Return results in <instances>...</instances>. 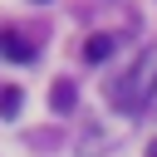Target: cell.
<instances>
[{
  "label": "cell",
  "instance_id": "obj_1",
  "mask_svg": "<svg viewBox=\"0 0 157 157\" xmlns=\"http://www.w3.org/2000/svg\"><path fill=\"white\" fill-rule=\"evenodd\" d=\"M152 93H157V44H147V49L132 59V69H128L123 78H113L108 98H113L118 113H142V108L152 103Z\"/></svg>",
  "mask_w": 157,
  "mask_h": 157
},
{
  "label": "cell",
  "instance_id": "obj_2",
  "mask_svg": "<svg viewBox=\"0 0 157 157\" xmlns=\"http://www.w3.org/2000/svg\"><path fill=\"white\" fill-rule=\"evenodd\" d=\"M74 103H78L74 78H54V88H49V108H54V113H74Z\"/></svg>",
  "mask_w": 157,
  "mask_h": 157
},
{
  "label": "cell",
  "instance_id": "obj_3",
  "mask_svg": "<svg viewBox=\"0 0 157 157\" xmlns=\"http://www.w3.org/2000/svg\"><path fill=\"white\" fill-rule=\"evenodd\" d=\"M0 59H15V64H29V59H34V44H25L20 34H0Z\"/></svg>",
  "mask_w": 157,
  "mask_h": 157
},
{
  "label": "cell",
  "instance_id": "obj_4",
  "mask_svg": "<svg viewBox=\"0 0 157 157\" xmlns=\"http://www.w3.org/2000/svg\"><path fill=\"white\" fill-rule=\"evenodd\" d=\"M113 49H118V39H113V34H93V39L83 44V59H88V64H103Z\"/></svg>",
  "mask_w": 157,
  "mask_h": 157
},
{
  "label": "cell",
  "instance_id": "obj_5",
  "mask_svg": "<svg viewBox=\"0 0 157 157\" xmlns=\"http://www.w3.org/2000/svg\"><path fill=\"white\" fill-rule=\"evenodd\" d=\"M20 103H25V93H20V88H0V113H5V118H15V113H20Z\"/></svg>",
  "mask_w": 157,
  "mask_h": 157
},
{
  "label": "cell",
  "instance_id": "obj_6",
  "mask_svg": "<svg viewBox=\"0 0 157 157\" xmlns=\"http://www.w3.org/2000/svg\"><path fill=\"white\" fill-rule=\"evenodd\" d=\"M147 157H157V142H152V147H147Z\"/></svg>",
  "mask_w": 157,
  "mask_h": 157
},
{
  "label": "cell",
  "instance_id": "obj_7",
  "mask_svg": "<svg viewBox=\"0 0 157 157\" xmlns=\"http://www.w3.org/2000/svg\"><path fill=\"white\" fill-rule=\"evenodd\" d=\"M34 5H49V0H34Z\"/></svg>",
  "mask_w": 157,
  "mask_h": 157
}]
</instances>
